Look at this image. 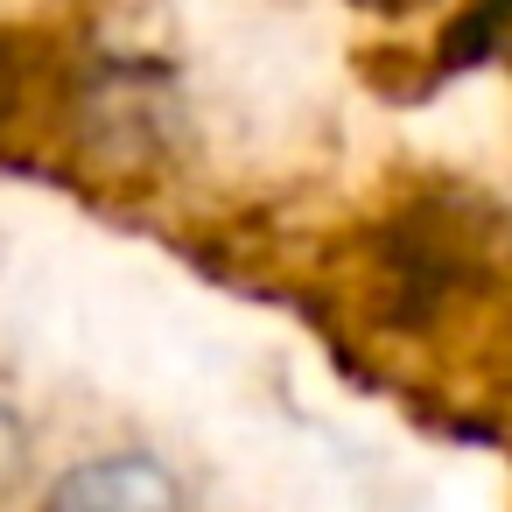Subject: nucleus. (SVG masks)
I'll return each mask as SVG.
<instances>
[{"label": "nucleus", "instance_id": "4", "mask_svg": "<svg viewBox=\"0 0 512 512\" xmlns=\"http://www.w3.org/2000/svg\"><path fill=\"white\" fill-rule=\"evenodd\" d=\"M365 8H421V0H365Z\"/></svg>", "mask_w": 512, "mask_h": 512}, {"label": "nucleus", "instance_id": "1", "mask_svg": "<svg viewBox=\"0 0 512 512\" xmlns=\"http://www.w3.org/2000/svg\"><path fill=\"white\" fill-rule=\"evenodd\" d=\"M491 267V239L463 204H407L372 239V302L393 330H428Z\"/></svg>", "mask_w": 512, "mask_h": 512}, {"label": "nucleus", "instance_id": "3", "mask_svg": "<svg viewBox=\"0 0 512 512\" xmlns=\"http://www.w3.org/2000/svg\"><path fill=\"white\" fill-rule=\"evenodd\" d=\"M22 463H29V428H22V414L8 400H0V484H8Z\"/></svg>", "mask_w": 512, "mask_h": 512}, {"label": "nucleus", "instance_id": "2", "mask_svg": "<svg viewBox=\"0 0 512 512\" xmlns=\"http://www.w3.org/2000/svg\"><path fill=\"white\" fill-rule=\"evenodd\" d=\"M43 512H190V498L155 449H99L43 491Z\"/></svg>", "mask_w": 512, "mask_h": 512}]
</instances>
